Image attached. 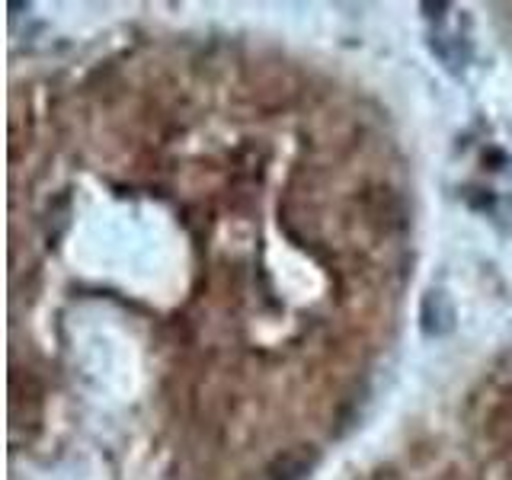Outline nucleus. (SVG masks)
I'll use <instances>...</instances> for the list:
<instances>
[{"mask_svg":"<svg viewBox=\"0 0 512 480\" xmlns=\"http://www.w3.org/2000/svg\"><path fill=\"white\" fill-rule=\"evenodd\" d=\"M420 327H423V336H429V340H439V336L452 333L455 308H452V301H448V295L442 292V288L426 292L423 308H420Z\"/></svg>","mask_w":512,"mask_h":480,"instance_id":"f257e3e1","label":"nucleus"},{"mask_svg":"<svg viewBox=\"0 0 512 480\" xmlns=\"http://www.w3.org/2000/svg\"><path fill=\"white\" fill-rule=\"evenodd\" d=\"M317 455L314 452H292V455H282L276 461V468L269 471V480H304L311 474Z\"/></svg>","mask_w":512,"mask_h":480,"instance_id":"f03ea898","label":"nucleus"}]
</instances>
